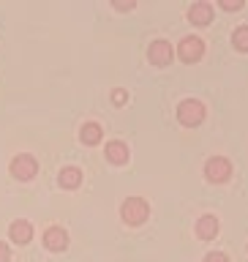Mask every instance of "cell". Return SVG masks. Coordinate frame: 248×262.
Returning <instances> with one entry per match:
<instances>
[{"instance_id": "6da1fadb", "label": "cell", "mask_w": 248, "mask_h": 262, "mask_svg": "<svg viewBox=\"0 0 248 262\" xmlns=\"http://www.w3.org/2000/svg\"><path fill=\"white\" fill-rule=\"evenodd\" d=\"M123 221L131 227H139V224H145L147 221V213H150V208H147V202L142 200V196H128L126 202H123Z\"/></svg>"}, {"instance_id": "7a4b0ae2", "label": "cell", "mask_w": 248, "mask_h": 262, "mask_svg": "<svg viewBox=\"0 0 248 262\" xmlns=\"http://www.w3.org/2000/svg\"><path fill=\"white\" fill-rule=\"evenodd\" d=\"M177 120L183 123V126H199L205 120V104L196 101V98H186V101L177 106Z\"/></svg>"}, {"instance_id": "3957f363", "label": "cell", "mask_w": 248, "mask_h": 262, "mask_svg": "<svg viewBox=\"0 0 248 262\" xmlns=\"http://www.w3.org/2000/svg\"><path fill=\"white\" fill-rule=\"evenodd\" d=\"M205 175H208L210 183H227L229 175H232V164H229L224 156H216L205 164Z\"/></svg>"}, {"instance_id": "277c9868", "label": "cell", "mask_w": 248, "mask_h": 262, "mask_svg": "<svg viewBox=\"0 0 248 262\" xmlns=\"http://www.w3.org/2000/svg\"><path fill=\"white\" fill-rule=\"evenodd\" d=\"M177 55H180V60H186V63H196L205 55V41L196 38V36H186L177 47Z\"/></svg>"}, {"instance_id": "5b68a950", "label": "cell", "mask_w": 248, "mask_h": 262, "mask_svg": "<svg viewBox=\"0 0 248 262\" xmlns=\"http://www.w3.org/2000/svg\"><path fill=\"white\" fill-rule=\"evenodd\" d=\"M36 172H38V164H36V159H33V156H28V153H19V156L11 161V175L19 178V180L36 178Z\"/></svg>"}, {"instance_id": "8992f818", "label": "cell", "mask_w": 248, "mask_h": 262, "mask_svg": "<svg viewBox=\"0 0 248 262\" xmlns=\"http://www.w3.org/2000/svg\"><path fill=\"white\" fill-rule=\"evenodd\" d=\"M44 246L49 251H63L69 246V235H65L63 227H49L44 232Z\"/></svg>"}, {"instance_id": "52a82bcc", "label": "cell", "mask_w": 248, "mask_h": 262, "mask_svg": "<svg viewBox=\"0 0 248 262\" xmlns=\"http://www.w3.org/2000/svg\"><path fill=\"white\" fill-rule=\"evenodd\" d=\"M147 57H150L153 66H169L172 60V47L167 41H153L150 49H147Z\"/></svg>"}, {"instance_id": "ba28073f", "label": "cell", "mask_w": 248, "mask_h": 262, "mask_svg": "<svg viewBox=\"0 0 248 262\" xmlns=\"http://www.w3.org/2000/svg\"><path fill=\"white\" fill-rule=\"evenodd\" d=\"M188 19H191L194 25H199V28L210 25V22H213V6H210V3H205V0L194 3L191 8H188Z\"/></svg>"}, {"instance_id": "9c48e42d", "label": "cell", "mask_w": 248, "mask_h": 262, "mask_svg": "<svg viewBox=\"0 0 248 262\" xmlns=\"http://www.w3.org/2000/svg\"><path fill=\"white\" fill-rule=\"evenodd\" d=\"M8 235H11L14 243L25 246V243L33 241V224H30V221H25V219H16L11 224V229H8Z\"/></svg>"}, {"instance_id": "30bf717a", "label": "cell", "mask_w": 248, "mask_h": 262, "mask_svg": "<svg viewBox=\"0 0 248 262\" xmlns=\"http://www.w3.org/2000/svg\"><path fill=\"white\" fill-rule=\"evenodd\" d=\"M196 235H199L202 241H213V237L218 235V219L216 216H202L196 221Z\"/></svg>"}, {"instance_id": "8fae6325", "label": "cell", "mask_w": 248, "mask_h": 262, "mask_svg": "<svg viewBox=\"0 0 248 262\" xmlns=\"http://www.w3.org/2000/svg\"><path fill=\"white\" fill-rule=\"evenodd\" d=\"M106 159H109V164H126V161H128V147H126V142L112 139V142L106 145Z\"/></svg>"}, {"instance_id": "7c38bea8", "label": "cell", "mask_w": 248, "mask_h": 262, "mask_svg": "<svg viewBox=\"0 0 248 262\" xmlns=\"http://www.w3.org/2000/svg\"><path fill=\"white\" fill-rule=\"evenodd\" d=\"M101 137H104V128L98 126L96 120L85 123V126H82V131H79V139H82L85 145H98V142H101Z\"/></svg>"}, {"instance_id": "4fadbf2b", "label": "cell", "mask_w": 248, "mask_h": 262, "mask_svg": "<svg viewBox=\"0 0 248 262\" xmlns=\"http://www.w3.org/2000/svg\"><path fill=\"white\" fill-rule=\"evenodd\" d=\"M57 180H60L63 188H77L82 183V169L79 167H63L60 175H57Z\"/></svg>"}, {"instance_id": "5bb4252c", "label": "cell", "mask_w": 248, "mask_h": 262, "mask_svg": "<svg viewBox=\"0 0 248 262\" xmlns=\"http://www.w3.org/2000/svg\"><path fill=\"white\" fill-rule=\"evenodd\" d=\"M232 44H235V49H240V52H248V25H240V28L232 33Z\"/></svg>"}, {"instance_id": "9a60e30c", "label": "cell", "mask_w": 248, "mask_h": 262, "mask_svg": "<svg viewBox=\"0 0 248 262\" xmlns=\"http://www.w3.org/2000/svg\"><path fill=\"white\" fill-rule=\"evenodd\" d=\"M221 8L224 11H237V8H243L240 0H221Z\"/></svg>"}, {"instance_id": "2e32d148", "label": "cell", "mask_w": 248, "mask_h": 262, "mask_svg": "<svg viewBox=\"0 0 248 262\" xmlns=\"http://www.w3.org/2000/svg\"><path fill=\"white\" fill-rule=\"evenodd\" d=\"M205 262H229V257H227V254H221V251H213V254L205 257Z\"/></svg>"}, {"instance_id": "e0dca14e", "label": "cell", "mask_w": 248, "mask_h": 262, "mask_svg": "<svg viewBox=\"0 0 248 262\" xmlns=\"http://www.w3.org/2000/svg\"><path fill=\"white\" fill-rule=\"evenodd\" d=\"M126 98H128L126 90H115V93H112V101L115 104H126Z\"/></svg>"}, {"instance_id": "ac0fdd59", "label": "cell", "mask_w": 248, "mask_h": 262, "mask_svg": "<svg viewBox=\"0 0 248 262\" xmlns=\"http://www.w3.org/2000/svg\"><path fill=\"white\" fill-rule=\"evenodd\" d=\"M0 262H8V246L0 241Z\"/></svg>"}, {"instance_id": "d6986e66", "label": "cell", "mask_w": 248, "mask_h": 262, "mask_svg": "<svg viewBox=\"0 0 248 262\" xmlns=\"http://www.w3.org/2000/svg\"><path fill=\"white\" fill-rule=\"evenodd\" d=\"M118 11H128V8H134V3H112Z\"/></svg>"}]
</instances>
